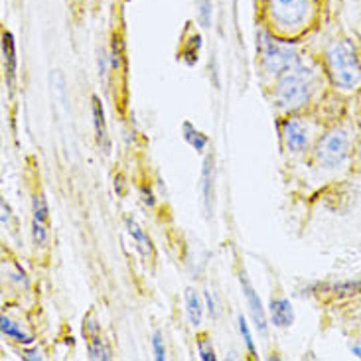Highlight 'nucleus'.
Segmentation results:
<instances>
[{
	"label": "nucleus",
	"mask_w": 361,
	"mask_h": 361,
	"mask_svg": "<svg viewBox=\"0 0 361 361\" xmlns=\"http://www.w3.org/2000/svg\"><path fill=\"white\" fill-rule=\"evenodd\" d=\"M127 227H128V233H130V237L135 239V243H137L138 249H142L145 253H150V251H152V243H150L148 235L145 233V229H142L135 219H130V217H127Z\"/></svg>",
	"instance_id": "f3484780"
},
{
	"label": "nucleus",
	"mask_w": 361,
	"mask_h": 361,
	"mask_svg": "<svg viewBox=\"0 0 361 361\" xmlns=\"http://www.w3.org/2000/svg\"><path fill=\"white\" fill-rule=\"evenodd\" d=\"M205 302H207V310H209V314H214L215 316V306H214V298L209 296V293L205 294Z\"/></svg>",
	"instance_id": "5701e85b"
},
{
	"label": "nucleus",
	"mask_w": 361,
	"mask_h": 361,
	"mask_svg": "<svg viewBox=\"0 0 361 361\" xmlns=\"http://www.w3.org/2000/svg\"><path fill=\"white\" fill-rule=\"evenodd\" d=\"M352 353L355 355V357H360V360H361V345H360V343H353Z\"/></svg>",
	"instance_id": "393cba45"
},
{
	"label": "nucleus",
	"mask_w": 361,
	"mask_h": 361,
	"mask_svg": "<svg viewBox=\"0 0 361 361\" xmlns=\"http://www.w3.org/2000/svg\"><path fill=\"white\" fill-rule=\"evenodd\" d=\"M22 357H24V360H42V355H39L38 352H24Z\"/></svg>",
	"instance_id": "b1692460"
},
{
	"label": "nucleus",
	"mask_w": 361,
	"mask_h": 361,
	"mask_svg": "<svg viewBox=\"0 0 361 361\" xmlns=\"http://www.w3.org/2000/svg\"><path fill=\"white\" fill-rule=\"evenodd\" d=\"M93 123H95V135H97L99 147L103 148L105 152H109L111 148V142H109V133H107V123H105V111H103V105L99 97L93 95Z\"/></svg>",
	"instance_id": "9b49d317"
},
{
	"label": "nucleus",
	"mask_w": 361,
	"mask_h": 361,
	"mask_svg": "<svg viewBox=\"0 0 361 361\" xmlns=\"http://www.w3.org/2000/svg\"><path fill=\"white\" fill-rule=\"evenodd\" d=\"M197 353H200V357L204 361H215L214 345H212V342L207 338H200V342H197Z\"/></svg>",
	"instance_id": "6ab92c4d"
},
{
	"label": "nucleus",
	"mask_w": 361,
	"mask_h": 361,
	"mask_svg": "<svg viewBox=\"0 0 361 361\" xmlns=\"http://www.w3.org/2000/svg\"><path fill=\"white\" fill-rule=\"evenodd\" d=\"M283 137L288 150L304 152L306 147H308V142H310V130L306 127V123L298 121V118H290V121L284 123Z\"/></svg>",
	"instance_id": "423d86ee"
},
{
	"label": "nucleus",
	"mask_w": 361,
	"mask_h": 361,
	"mask_svg": "<svg viewBox=\"0 0 361 361\" xmlns=\"http://www.w3.org/2000/svg\"><path fill=\"white\" fill-rule=\"evenodd\" d=\"M204 205L205 212H212V202H214V158H205L204 162Z\"/></svg>",
	"instance_id": "4468645a"
},
{
	"label": "nucleus",
	"mask_w": 361,
	"mask_h": 361,
	"mask_svg": "<svg viewBox=\"0 0 361 361\" xmlns=\"http://www.w3.org/2000/svg\"><path fill=\"white\" fill-rule=\"evenodd\" d=\"M353 2H355V0H353Z\"/></svg>",
	"instance_id": "bb28decb"
},
{
	"label": "nucleus",
	"mask_w": 361,
	"mask_h": 361,
	"mask_svg": "<svg viewBox=\"0 0 361 361\" xmlns=\"http://www.w3.org/2000/svg\"><path fill=\"white\" fill-rule=\"evenodd\" d=\"M0 330L4 336H8L10 340H14V342H20V343H32V338H30L28 334L24 332L20 326L12 322L10 318L6 316H2V320H0Z\"/></svg>",
	"instance_id": "2eb2a0df"
},
{
	"label": "nucleus",
	"mask_w": 361,
	"mask_h": 361,
	"mask_svg": "<svg viewBox=\"0 0 361 361\" xmlns=\"http://www.w3.org/2000/svg\"><path fill=\"white\" fill-rule=\"evenodd\" d=\"M271 320L276 328H290L294 324V308L286 298L271 300Z\"/></svg>",
	"instance_id": "9d476101"
},
{
	"label": "nucleus",
	"mask_w": 361,
	"mask_h": 361,
	"mask_svg": "<svg viewBox=\"0 0 361 361\" xmlns=\"http://www.w3.org/2000/svg\"><path fill=\"white\" fill-rule=\"evenodd\" d=\"M316 164L322 170H340L352 157V137L345 128H334L316 145Z\"/></svg>",
	"instance_id": "7ed1b4c3"
},
{
	"label": "nucleus",
	"mask_w": 361,
	"mask_h": 361,
	"mask_svg": "<svg viewBox=\"0 0 361 361\" xmlns=\"http://www.w3.org/2000/svg\"><path fill=\"white\" fill-rule=\"evenodd\" d=\"M83 334L87 338V350L91 360H111V353L101 340V330H99V324L93 314H89L83 320Z\"/></svg>",
	"instance_id": "0eeeda50"
},
{
	"label": "nucleus",
	"mask_w": 361,
	"mask_h": 361,
	"mask_svg": "<svg viewBox=\"0 0 361 361\" xmlns=\"http://www.w3.org/2000/svg\"><path fill=\"white\" fill-rule=\"evenodd\" d=\"M152 350H154V357L158 361L166 360V348H164V340H162V334L160 332L152 336Z\"/></svg>",
	"instance_id": "412c9836"
},
{
	"label": "nucleus",
	"mask_w": 361,
	"mask_h": 361,
	"mask_svg": "<svg viewBox=\"0 0 361 361\" xmlns=\"http://www.w3.org/2000/svg\"><path fill=\"white\" fill-rule=\"evenodd\" d=\"M185 312L190 318V324L197 328L202 320H204V304L200 300V294L195 293L194 288L185 290Z\"/></svg>",
	"instance_id": "ddd939ff"
},
{
	"label": "nucleus",
	"mask_w": 361,
	"mask_h": 361,
	"mask_svg": "<svg viewBox=\"0 0 361 361\" xmlns=\"http://www.w3.org/2000/svg\"><path fill=\"white\" fill-rule=\"evenodd\" d=\"M140 194H142V202H145V204L154 205V197H152V194H150V190L147 192V188H142V192H140Z\"/></svg>",
	"instance_id": "4be33fe9"
},
{
	"label": "nucleus",
	"mask_w": 361,
	"mask_h": 361,
	"mask_svg": "<svg viewBox=\"0 0 361 361\" xmlns=\"http://www.w3.org/2000/svg\"><path fill=\"white\" fill-rule=\"evenodd\" d=\"M310 12L312 0H269V14L281 28H300L310 18Z\"/></svg>",
	"instance_id": "39448f33"
},
{
	"label": "nucleus",
	"mask_w": 361,
	"mask_h": 361,
	"mask_svg": "<svg viewBox=\"0 0 361 361\" xmlns=\"http://www.w3.org/2000/svg\"><path fill=\"white\" fill-rule=\"evenodd\" d=\"M2 56H4V69L8 75V83L16 75V68H18V58H16V44H14V36L10 32L2 34Z\"/></svg>",
	"instance_id": "f8f14e48"
},
{
	"label": "nucleus",
	"mask_w": 361,
	"mask_h": 361,
	"mask_svg": "<svg viewBox=\"0 0 361 361\" xmlns=\"http://www.w3.org/2000/svg\"><path fill=\"white\" fill-rule=\"evenodd\" d=\"M195 6H197V16H200V22L202 26H209L212 24V0H195Z\"/></svg>",
	"instance_id": "a211bd4d"
},
{
	"label": "nucleus",
	"mask_w": 361,
	"mask_h": 361,
	"mask_svg": "<svg viewBox=\"0 0 361 361\" xmlns=\"http://www.w3.org/2000/svg\"><path fill=\"white\" fill-rule=\"evenodd\" d=\"M239 330H241V336H243L245 345H247V350L255 355V342H253V336H251V330H249V324L245 322L243 316H239Z\"/></svg>",
	"instance_id": "aec40b11"
},
{
	"label": "nucleus",
	"mask_w": 361,
	"mask_h": 361,
	"mask_svg": "<svg viewBox=\"0 0 361 361\" xmlns=\"http://www.w3.org/2000/svg\"><path fill=\"white\" fill-rule=\"evenodd\" d=\"M259 51H261V61L263 68L269 73H283L288 68H293L298 63V54L296 48L290 44L276 42L273 36H269L267 32L259 34Z\"/></svg>",
	"instance_id": "20e7f679"
},
{
	"label": "nucleus",
	"mask_w": 361,
	"mask_h": 361,
	"mask_svg": "<svg viewBox=\"0 0 361 361\" xmlns=\"http://www.w3.org/2000/svg\"><path fill=\"white\" fill-rule=\"evenodd\" d=\"M357 162H360V166H361V142H360V147H357Z\"/></svg>",
	"instance_id": "a878e982"
},
{
	"label": "nucleus",
	"mask_w": 361,
	"mask_h": 361,
	"mask_svg": "<svg viewBox=\"0 0 361 361\" xmlns=\"http://www.w3.org/2000/svg\"><path fill=\"white\" fill-rule=\"evenodd\" d=\"M48 227H49V209L44 195L34 197V224H32V237L34 243L38 247H44L48 241Z\"/></svg>",
	"instance_id": "6e6552de"
},
{
	"label": "nucleus",
	"mask_w": 361,
	"mask_h": 361,
	"mask_svg": "<svg viewBox=\"0 0 361 361\" xmlns=\"http://www.w3.org/2000/svg\"><path fill=\"white\" fill-rule=\"evenodd\" d=\"M182 135H184L185 142H188L190 147H194L197 152H202V150L207 147V137L202 135L192 123H184V125H182Z\"/></svg>",
	"instance_id": "dca6fc26"
},
{
	"label": "nucleus",
	"mask_w": 361,
	"mask_h": 361,
	"mask_svg": "<svg viewBox=\"0 0 361 361\" xmlns=\"http://www.w3.org/2000/svg\"><path fill=\"white\" fill-rule=\"evenodd\" d=\"M328 73L336 87L353 91L361 85V61L350 39H336L326 49Z\"/></svg>",
	"instance_id": "f257e3e1"
},
{
	"label": "nucleus",
	"mask_w": 361,
	"mask_h": 361,
	"mask_svg": "<svg viewBox=\"0 0 361 361\" xmlns=\"http://www.w3.org/2000/svg\"><path fill=\"white\" fill-rule=\"evenodd\" d=\"M239 281H241V288H243L245 298H247V306H249V310H251V314H253L255 324H257L259 332L263 334V336H267V314H264L263 302H261L259 294L255 293L253 284H251V281L247 279V274L241 273Z\"/></svg>",
	"instance_id": "1a4fd4ad"
},
{
	"label": "nucleus",
	"mask_w": 361,
	"mask_h": 361,
	"mask_svg": "<svg viewBox=\"0 0 361 361\" xmlns=\"http://www.w3.org/2000/svg\"><path fill=\"white\" fill-rule=\"evenodd\" d=\"M314 89H316V73L312 69L296 63L281 73L274 87V99L279 107L294 111V109L304 107L310 101Z\"/></svg>",
	"instance_id": "f03ea898"
}]
</instances>
